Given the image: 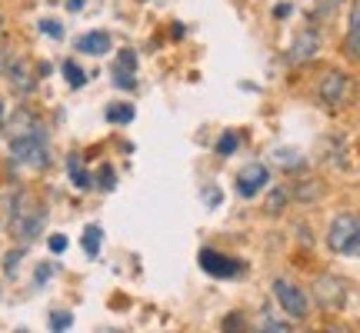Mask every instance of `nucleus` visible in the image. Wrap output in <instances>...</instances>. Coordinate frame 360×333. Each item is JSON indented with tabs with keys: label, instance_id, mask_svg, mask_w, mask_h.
<instances>
[{
	"label": "nucleus",
	"instance_id": "2eb2a0df",
	"mask_svg": "<svg viewBox=\"0 0 360 333\" xmlns=\"http://www.w3.org/2000/svg\"><path fill=\"white\" fill-rule=\"evenodd\" d=\"M103 117H107L110 124H130V120H134V107H130V103H110V107L103 110Z\"/></svg>",
	"mask_w": 360,
	"mask_h": 333
},
{
	"label": "nucleus",
	"instance_id": "4468645a",
	"mask_svg": "<svg viewBox=\"0 0 360 333\" xmlns=\"http://www.w3.org/2000/svg\"><path fill=\"white\" fill-rule=\"evenodd\" d=\"M101 240H103V230L97 227V223H90L87 230H84V240H80V244H84V254L97 256V254H101Z\"/></svg>",
	"mask_w": 360,
	"mask_h": 333
},
{
	"label": "nucleus",
	"instance_id": "39448f33",
	"mask_svg": "<svg viewBox=\"0 0 360 333\" xmlns=\"http://www.w3.org/2000/svg\"><path fill=\"white\" fill-rule=\"evenodd\" d=\"M200 267L210 273V277H220V280H231V277H240L244 273V263L233 260V256L220 254V250H200Z\"/></svg>",
	"mask_w": 360,
	"mask_h": 333
},
{
	"label": "nucleus",
	"instance_id": "423d86ee",
	"mask_svg": "<svg viewBox=\"0 0 360 333\" xmlns=\"http://www.w3.org/2000/svg\"><path fill=\"white\" fill-rule=\"evenodd\" d=\"M270 183V170L264 164H247L240 174H237V193L250 200V197H257L264 187Z\"/></svg>",
	"mask_w": 360,
	"mask_h": 333
},
{
	"label": "nucleus",
	"instance_id": "20e7f679",
	"mask_svg": "<svg viewBox=\"0 0 360 333\" xmlns=\"http://www.w3.org/2000/svg\"><path fill=\"white\" fill-rule=\"evenodd\" d=\"M274 296H277V303H281V310L287 313V317H294V320H304L307 317V294L297 287V283L290 280H274Z\"/></svg>",
	"mask_w": 360,
	"mask_h": 333
},
{
	"label": "nucleus",
	"instance_id": "bb28decb",
	"mask_svg": "<svg viewBox=\"0 0 360 333\" xmlns=\"http://www.w3.org/2000/svg\"><path fill=\"white\" fill-rule=\"evenodd\" d=\"M20 256H24V247H20V250H13V254H7V273H17V260H20Z\"/></svg>",
	"mask_w": 360,
	"mask_h": 333
},
{
	"label": "nucleus",
	"instance_id": "393cba45",
	"mask_svg": "<svg viewBox=\"0 0 360 333\" xmlns=\"http://www.w3.org/2000/svg\"><path fill=\"white\" fill-rule=\"evenodd\" d=\"M51 250H53V254H64V250H67V237H64V233H53V237H51Z\"/></svg>",
	"mask_w": 360,
	"mask_h": 333
},
{
	"label": "nucleus",
	"instance_id": "dca6fc26",
	"mask_svg": "<svg viewBox=\"0 0 360 333\" xmlns=\"http://www.w3.org/2000/svg\"><path fill=\"white\" fill-rule=\"evenodd\" d=\"M64 77H67V84H70L74 90H80L84 84H87V74H84V67L74 64V60H64Z\"/></svg>",
	"mask_w": 360,
	"mask_h": 333
},
{
	"label": "nucleus",
	"instance_id": "7ed1b4c3",
	"mask_svg": "<svg viewBox=\"0 0 360 333\" xmlns=\"http://www.w3.org/2000/svg\"><path fill=\"white\" fill-rule=\"evenodd\" d=\"M327 247L340 256H360V217L340 214L327 230Z\"/></svg>",
	"mask_w": 360,
	"mask_h": 333
},
{
	"label": "nucleus",
	"instance_id": "c85d7f7f",
	"mask_svg": "<svg viewBox=\"0 0 360 333\" xmlns=\"http://www.w3.org/2000/svg\"><path fill=\"white\" fill-rule=\"evenodd\" d=\"M84 4H87V0H67V11H74V13H77L80 7H84Z\"/></svg>",
	"mask_w": 360,
	"mask_h": 333
},
{
	"label": "nucleus",
	"instance_id": "f257e3e1",
	"mask_svg": "<svg viewBox=\"0 0 360 333\" xmlns=\"http://www.w3.org/2000/svg\"><path fill=\"white\" fill-rule=\"evenodd\" d=\"M7 137H11V154L17 164L34 166V170H44L51 164V147H47V133H44V124L30 110H13L11 124H7Z\"/></svg>",
	"mask_w": 360,
	"mask_h": 333
},
{
	"label": "nucleus",
	"instance_id": "6ab92c4d",
	"mask_svg": "<svg viewBox=\"0 0 360 333\" xmlns=\"http://www.w3.org/2000/svg\"><path fill=\"white\" fill-rule=\"evenodd\" d=\"M237 143H240V137H237V133H224V137L217 141V154L220 157H231L233 150H237Z\"/></svg>",
	"mask_w": 360,
	"mask_h": 333
},
{
	"label": "nucleus",
	"instance_id": "cd10ccee",
	"mask_svg": "<svg viewBox=\"0 0 360 333\" xmlns=\"http://www.w3.org/2000/svg\"><path fill=\"white\" fill-rule=\"evenodd\" d=\"M204 200H207L210 207H217V204H220V190H217V187H210V190H204Z\"/></svg>",
	"mask_w": 360,
	"mask_h": 333
},
{
	"label": "nucleus",
	"instance_id": "f8f14e48",
	"mask_svg": "<svg viewBox=\"0 0 360 333\" xmlns=\"http://www.w3.org/2000/svg\"><path fill=\"white\" fill-rule=\"evenodd\" d=\"M344 53L350 60H360V4H354V11H350V30L347 40H344Z\"/></svg>",
	"mask_w": 360,
	"mask_h": 333
},
{
	"label": "nucleus",
	"instance_id": "4be33fe9",
	"mask_svg": "<svg viewBox=\"0 0 360 333\" xmlns=\"http://www.w3.org/2000/svg\"><path fill=\"white\" fill-rule=\"evenodd\" d=\"M224 333H244V317H240V313H231V317L224 320Z\"/></svg>",
	"mask_w": 360,
	"mask_h": 333
},
{
	"label": "nucleus",
	"instance_id": "2f4dec72",
	"mask_svg": "<svg viewBox=\"0 0 360 333\" xmlns=\"http://www.w3.org/2000/svg\"><path fill=\"white\" fill-rule=\"evenodd\" d=\"M0 24H4V20H0Z\"/></svg>",
	"mask_w": 360,
	"mask_h": 333
},
{
	"label": "nucleus",
	"instance_id": "a878e982",
	"mask_svg": "<svg viewBox=\"0 0 360 333\" xmlns=\"http://www.w3.org/2000/svg\"><path fill=\"white\" fill-rule=\"evenodd\" d=\"M101 180H103V183H101L103 190H114V187H117V183H114V170H110V166H103V170H101Z\"/></svg>",
	"mask_w": 360,
	"mask_h": 333
},
{
	"label": "nucleus",
	"instance_id": "9b49d317",
	"mask_svg": "<svg viewBox=\"0 0 360 333\" xmlns=\"http://www.w3.org/2000/svg\"><path fill=\"white\" fill-rule=\"evenodd\" d=\"M74 47H77L80 53H90V57H103V53H110L114 40H110L107 30H90V34H80Z\"/></svg>",
	"mask_w": 360,
	"mask_h": 333
},
{
	"label": "nucleus",
	"instance_id": "c756f323",
	"mask_svg": "<svg viewBox=\"0 0 360 333\" xmlns=\"http://www.w3.org/2000/svg\"><path fill=\"white\" fill-rule=\"evenodd\" d=\"M323 333H354V330H347V327H327Z\"/></svg>",
	"mask_w": 360,
	"mask_h": 333
},
{
	"label": "nucleus",
	"instance_id": "ddd939ff",
	"mask_svg": "<svg viewBox=\"0 0 360 333\" xmlns=\"http://www.w3.org/2000/svg\"><path fill=\"white\" fill-rule=\"evenodd\" d=\"M67 174H70V180H74V187H77V190H87V187H94V183H90L87 166L80 164V157H70V160H67Z\"/></svg>",
	"mask_w": 360,
	"mask_h": 333
},
{
	"label": "nucleus",
	"instance_id": "b1692460",
	"mask_svg": "<svg viewBox=\"0 0 360 333\" xmlns=\"http://www.w3.org/2000/svg\"><path fill=\"white\" fill-rule=\"evenodd\" d=\"M53 273H57V267H53V263H44V267H37V287H40L44 280H51Z\"/></svg>",
	"mask_w": 360,
	"mask_h": 333
},
{
	"label": "nucleus",
	"instance_id": "9d476101",
	"mask_svg": "<svg viewBox=\"0 0 360 333\" xmlns=\"http://www.w3.org/2000/svg\"><path fill=\"white\" fill-rule=\"evenodd\" d=\"M317 51H321V37H317L314 30H304V34H297L294 47L287 53V60H290V64H304L310 57H317Z\"/></svg>",
	"mask_w": 360,
	"mask_h": 333
},
{
	"label": "nucleus",
	"instance_id": "5701e85b",
	"mask_svg": "<svg viewBox=\"0 0 360 333\" xmlns=\"http://www.w3.org/2000/svg\"><path fill=\"white\" fill-rule=\"evenodd\" d=\"M40 30H44V34H51V37H64V27L57 24V20H40Z\"/></svg>",
	"mask_w": 360,
	"mask_h": 333
},
{
	"label": "nucleus",
	"instance_id": "7c9ffc66",
	"mask_svg": "<svg viewBox=\"0 0 360 333\" xmlns=\"http://www.w3.org/2000/svg\"><path fill=\"white\" fill-rule=\"evenodd\" d=\"M0 296H4V283H0Z\"/></svg>",
	"mask_w": 360,
	"mask_h": 333
},
{
	"label": "nucleus",
	"instance_id": "f3484780",
	"mask_svg": "<svg viewBox=\"0 0 360 333\" xmlns=\"http://www.w3.org/2000/svg\"><path fill=\"white\" fill-rule=\"evenodd\" d=\"M70 323H74V313H67V310H53L51 313V330L53 333H64Z\"/></svg>",
	"mask_w": 360,
	"mask_h": 333
},
{
	"label": "nucleus",
	"instance_id": "aec40b11",
	"mask_svg": "<svg viewBox=\"0 0 360 333\" xmlns=\"http://www.w3.org/2000/svg\"><path fill=\"white\" fill-rule=\"evenodd\" d=\"M257 333H294V327H287L283 320H274V317H264Z\"/></svg>",
	"mask_w": 360,
	"mask_h": 333
},
{
	"label": "nucleus",
	"instance_id": "f03ea898",
	"mask_svg": "<svg viewBox=\"0 0 360 333\" xmlns=\"http://www.w3.org/2000/svg\"><path fill=\"white\" fill-rule=\"evenodd\" d=\"M44 220H47V210L30 197V193H17L11 207V233L20 240V247L34 244L40 233H44Z\"/></svg>",
	"mask_w": 360,
	"mask_h": 333
},
{
	"label": "nucleus",
	"instance_id": "0eeeda50",
	"mask_svg": "<svg viewBox=\"0 0 360 333\" xmlns=\"http://www.w3.org/2000/svg\"><path fill=\"white\" fill-rule=\"evenodd\" d=\"M317 93H321V100L327 103V107H340L350 93V77L347 74H340V70H330V74H323Z\"/></svg>",
	"mask_w": 360,
	"mask_h": 333
},
{
	"label": "nucleus",
	"instance_id": "a211bd4d",
	"mask_svg": "<svg viewBox=\"0 0 360 333\" xmlns=\"http://www.w3.org/2000/svg\"><path fill=\"white\" fill-rule=\"evenodd\" d=\"M114 70H120V74H134L137 70V53L134 51H124L120 57H117V67Z\"/></svg>",
	"mask_w": 360,
	"mask_h": 333
},
{
	"label": "nucleus",
	"instance_id": "412c9836",
	"mask_svg": "<svg viewBox=\"0 0 360 333\" xmlns=\"http://www.w3.org/2000/svg\"><path fill=\"white\" fill-rule=\"evenodd\" d=\"M274 157H277V164H283V166H300L304 164V160H300V154H297V150H274Z\"/></svg>",
	"mask_w": 360,
	"mask_h": 333
},
{
	"label": "nucleus",
	"instance_id": "1a4fd4ad",
	"mask_svg": "<svg viewBox=\"0 0 360 333\" xmlns=\"http://www.w3.org/2000/svg\"><path fill=\"white\" fill-rule=\"evenodd\" d=\"M317 300L327 310H340L347 303V290H344V283L337 280V277H321L317 280Z\"/></svg>",
	"mask_w": 360,
	"mask_h": 333
},
{
	"label": "nucleus",
	"instance_id": "6e6552de",
	"mask_svg": "<svg viewBox=\"0 0 360 333\" xmlns=\"http://www.w3.org/2000/svg\"><path fill=\"white\" fill-rule=\"evenodd\" d=\"M4 77L11 80V87L17 90V93H30V90H34V77H30V67H27L24 57H13V53H7Z\"/></svg>",
	"mask_w": 360,
	"mask_h": 333
}]
</instances>
